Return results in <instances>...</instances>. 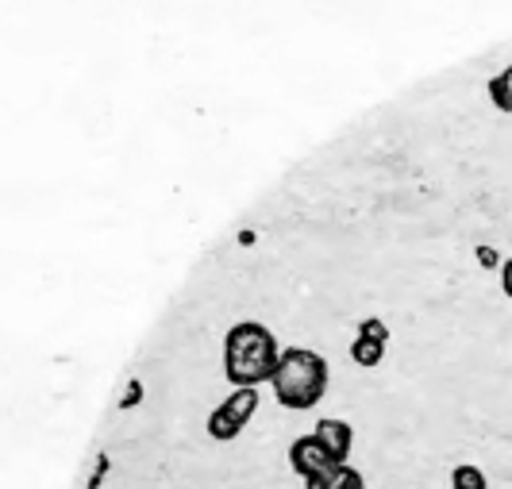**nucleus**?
Segmentation results:
<instances>
[{"label":"nucleus","instance_id":"9","mask_svg":"<svg viewBox=\"0 0 512 489\" xmlns=\"http://www.w3.org/2000/svg\"><path fill=\"white\" fill-rule=\"evenodd\" d=\"M451 486L455 489H489L486 482V474L478 470V466H470V463H462L451 470Z\"/></svg>","mask_w":512,"mask_h":489},{"label":"nucleus","instance_id":"14","mask_svg":"<svg viewBox=\"0 0 512 489\" xmlns=\"http://www.w3.org/2000/svg\"><path fill=\"white\" fill-rule=\"evenodd\" d=\"M501 289H505V297L512 301V258L501 262Z\"/></svg>","mask_w":512,"mask_h":489},{"label":"nucleus","instance_id":"12","mask_svg":"<svg viewBox=\"0 0 512 489\" xmlns=\"http://www.w3.org/2000/svg\"><path fill=\"white\" fill-rule=\"evenodd\" d=\"M335 489H366V478H362L355 466H347V470H343V478H339V486H335Z\"/></svg>","mask_w":512,"mask_h":489},{"label":"nucleus","instance_id":"4","mask_svg":"<svg viewBox=\"0 0 512 489\" xmlns=\"http://www.w3.org/2000/svg\"><path fill=\"white\" fill-rule=\"evenodd\" d=\"M312 436L320 439V447L332 455L335 463L347 466L351 459V447H355V428L347 424V420H335V416H324L316 428H312Z\"/></svg>","mask_w":512,"mask_h":489},{"label":"nucleus","instance_id":"8","mask_svg":"<svg viewBox=\"0 0 512 489\" xmlns=\"http://www.w3.org/2000/svg\"><path fill=\"white\" fill-rule=\"evenodd\" d=\"M489 101L497 104L505 116H512V66L509 70H501L497 78L489 81Z\"/></svg>","mask_w":512,"mask_h":489},{"label":"nucleus","instance_id":"2","mask_svg":"<svg viewBox=\"0 0 512 489\" xmlns=\"http://www.w3.org/2000/svg\"><path fill=\"white\" fill-rule=\"evenodd\" d=\"M270 389H274L282 409H316L324 389H328V362H324V355H316L308 347H285Z\"/></svg>","mask_w":512,"mask_h":489},{"label":"nucleus","instance_id":"5","mask_svg":"<svg viewBox=\"0 0 512 489\" xmlns=\"http://www.w3.org/2000/svg\"><path fill=\"white\" fill-rule=\"evenodd\" d=\"M258 405H262V393H258V389H235L228 401H224V412H228L239 428H247V424L255 420Z\"/></svg>","mask_w":512,"mask_h":489},{"label":"nucleus","instance_id":"3","mask_svg":"<svg viewBox=\"0 0 512 489\" xmlns=\"http://www.w3.org/2000/svg\"><path fill=\"white\" fill-rule=\"evenodd\" d=\"M289 466H293V474L301 478V482H312V478H320V474H328V470H335L332 455L320 447V439L316 436H301L289 443Z\"/></svg>","mask_w":512,"mask_h":489},{"label":"nucleus","instance_id":"13","mask_svg":"<svg viewBox=\"0 0 512 489\" xmlns=\"http://www.w3.org/2000/svg\"><path fill=\"white\" fill-rule=\"evenodd\" d=\"M478 262H482V266H486V270H493V266H497V270H501V262H505V258L497 255V251H489V247H478Z\"/></svg>","mask_w":512,"mask_h":489},{"label":"nucleus","instance_id":"6","mask_svg":"<svg viewBox=\"0 0 512 489\" xmlns=\"http://www.w3.org/2000/svg\"><path fill=\"white\" fill-rule=\"evenodd\" d=\"M239 432L243 428L224 412V405H216V409L208 412V436L216 439V443H231V439H239Z\"/></svg>","mask_w":512,"mask_h":489},{"label":"nucleus","instance_id":"10","mask_svg":"<svg viewBox=\"0 0 512 489\" xmlns=\"http://www.w3.org/2000/svg\"><path fill=\"white\" fill-rule=\"evenodd\" d=\"M359 335H366V339H378V343H389V328H385V320H378V316L362 320Z\"/></svg>","mask_w":512,"mask_h":489},{"label":"nucleus","instance_id":"11","mask_svg":"<svg viewBox=\"0 0 512 489\" xmlns=\"http://www.w3.org/2000/svg\"><path fill=\"white\" fill-rule=\"evenodd\" d=\"M343 470H347V466H335V470H328V474H320V478L305 482V489H335L339 486V478H343Z\"/></svg>","mask_w":512,"mask_h":489},{"label":"nucleus","instance_id":"7","mask_svg":"<svg viewBox=\"0 0 512 489\" xmlns=\"http://www.w3.org/2000/svg\"><path fill=\"white\" fill-rule=\"evenodd\" d=\"M351 359L370 370V366H378V362L385 359V343L366 339V335H355V343H351Z\"/></svg>","mask_w":512,"mask_h":489},{"label":"nucleus","instance_id":"1","mask_svg":"<svg viewBox=\"0 0 512 489\" xmlns=\"http://www.w3.org/2000/svg\"><path fill=\"white\" fill-rule=\"evenodd\" d=\"M282 362L278 339L266 324L243 320L224 339V374L235 389H258L274 382V370Z\"/></svg>","mask_w":512,"mask_h":489}]
</instances>
